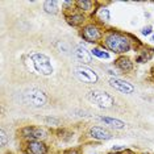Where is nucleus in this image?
I'll return each mask as SVG.
<instances>
[{
	"label": "nucleus",
	"mask_w": 154,
	"mask_h": 154,
	"mask_svg": "<svg viewBox=\"0 0 154 154\" xmlns=\"http://www.w3.org/2000/svg\"><path fill=\"white\" fill-rule=\"evenodd\" d=\"M26 65H28V69L31 71L43 76H49L54 73L52 61L43 53H38V52L31 53L28 55V58H26Z\"/></svg>",
	"instance_id": "1"
},
{
	"label": "nucleus",
	"mask_w": 154,
	"mask_h": 154,
	"mask_svg": "<svg viewBox=\"0 0 154 154\" xmlns=\"http://www.w3.org/2000/svg\"><path fill=\"white\" fill-rule=\"evenodd\" d=\"M104 45L109 52H113L115 54H124V53L129 52L132 48L129 38L116 32L108 33L107 36H104Z\"/></svg>",
	"instance_id": "2"
},
{
	"label": "nucleus",
	"mask_w": 154,
	"mask_h": 154,
	"mask_svg": "<svg viewBox=\"0 0 154 154\" xmlns=\"http://www.w3.org/2000/svg\"><path fill=\"white\" fill-rule=\"evenodd\" d=\"M24 100L28 105L34 107V108H41L46 104L48 98H46L45 92L38 88H31L24 93Z\"/></svg>",
	"instance_id": "3"
},
{
	"label": "nucleus",
	"mask_w": 154,
	"mask_h": 154,
	"mask_svg": "<svg viewBox=\"0 0 154 154\" xmlns=\"http://www.w3.org/2000/svg\"><path fill=\"white\" fill-rule=\"evenodd\" d=\"M88 99L92 103H95L99 108H111L115 104V100L108 92L105 91H100V90H92L88 92Z\"/></svg>",
	"instance_id": "4"
},
{
	"label": "nucleus",
	"mask_w": 154,
	"mask_h": 154,
	"mask_svg": "<svg viewBox=\"0 0 154 154\" xmlns=\"http://www.w3.org/2000/svg\"><path fill=\"white\" fill-rule=\"evenodd\" d=\"M20 133H21L22 138L26 140V142L28 141H36V140L42 141V140L48 136V132H46L45 129L37 128V126H31V125L24 126V128L20 130Z\"/></svg>",
	"instance_id": "5"
},
{
	"label": "nucleus",
	"mask_w": 154,
	"mask_h": 154,
	"mask_svg": "<svg viewBox=\"0 0 154 154\" xmlns=\"http://www.w3.org/2000/svg\"><path fill=\"white\" fill-rule=\"evenodd\" d=\"M75 76L80 82L87 83V84H93V83H96L99 79L98 74L90 67H87V66H78V67L75 69Z\"/></svg>",
	"instance_id": "6"
},
{
	"label": "nucleus",
	"mask_w": 154,
	"mask_h": 154,
	"mask_svg": "<svg viewBox=\"0 0 154 154\" xmlns=\"http://www.w3.org/2000/svg\"><path fill=\"white\" fill-rule=\"evenodd\" d=\"M82 37L84 38L87 42L95 43V42H98L99 40L102 38V32H100V29L95 24H88V25L83 26Z\"/></svg>",
	"instance_id": "7"
},
{
	"label": "nucleus",
	"mask_w": 154,
	"mask_h": 154,
	"mask_svg": "<svg viewBox=\"0 0 154 154\" xmlns=\"http://www.w3.org/2000/svg\"><path fill=\"white\" fill-rule=\"evenodd\" d=\"M109 86H111L113 90H116V91H119L121 93H133L135 92V86L130 84L126 80L120 79V78L109 79Z\"/></svg>",
	"instance_id": "8"
},
{
	"label": "nucleus",
	"mask_w": 154,
	"mask_h": 154,
	"mask_svg": "<svg viewBox=\"0 0 154 154\" xmlns=\"http://www.w3.org/2000/svg\"><path fill=\"white\" fill-rule=\"evenodd\" d=\"M88 136L93 140H99V141H107V140L112 138V133L108 129L103 128V126H92L88 130Z\"/></svg>",
	"instance_id": "9"
},
{
	"label": "nucleus",
	"mask_w": 154,
	"mask_h": 154,
	"mask_svg": "<svg viewBox=\"0 0 154 154\" xmlns=\"http://www.w3.org/2000/svg\"><path fill=\"white\" fill-rule=\"evenodd\" d=\"M26 153L28 154H48V146L43 141H28L26 142Z\"/></svg>",
	"instance_id": "10"
},
{
	"label": "nucleus",
	"mask_w": 154,
	"mask_h": 154,
	"mask_svg": "<svg viewBox=\"0 0 154 154\" xmlns=\"http://www.w3.org/2000/svg\"><path fill=\"white\" fill-rule=\"evenodd\" d=\"M74 54L76 57L79 62H83V63H91L92 62V54L91 52L86 49V46L83 45H78L74 50Z\"/></svg>",
	"instance_id": "11"
},
{
	"label": "nucleus",
	"mask_w": 154,
	"mask_h": 154,
	"mask_svg": "<svg viewBox=\"0 0 154 154\" xmlns=\"http://www.w3.org/2000/svg\"><path fill=\"white\" fill-rule=\"evenodd\" d=\"M115 65L117 66V69H120L124 73H130L133 70V62L132 59L128 58L125 55H121L115 61Z\"/></svg>",
	"instance_id": "12"
},
{
	"label": "nucleus",
	"mask_w": 154,
	"mask_h": 154,
	"mask_svg": "<svg viewBox=\"0 0 154 154\" xmlns=\"http://www.w3.org/2000/svg\"><path fill=\"white\" fill-rule=\"evenodd\" d=\"M98 120L102 123H104L105 125L111 126V128H115V129H124L125 128V123L121 121V120H119V119H113V117H107V116H99Z\"/></svg>",
	"instance_id": "13"
},
{
	"label": "nucleus",
	"mask_w": 154,
	"mask_h": 154,
	"mask_svg": "<svg viewBox=\"0 0 154 154\" xmlns=\"http://www.w3.org/2000/svg\"><path fill=\"white\" fill-rule=\"evenodd\" d=\"M84 15H82V13H73V15H69L66 16V21H67L69 25L71 26H78L80 24H83L84 22Z\"/></svg>",
	"instance_id": "14"
},
{
	"label": "nucleus",
	"mask_w": 154,
	"mask_h": 154,
	"mask_svg": "<svg viewBox=\"0 0 154 154\" xmlns=\"http://www.w3.org/2000/svg\"><path fill=\"white\" fill-rule=\"evenodd\" d=\"M43 9L49 15H55L58 12V1H55V0H48V1L43 3Z\"/></svg>",
	"instance_id": "15"
},
{
	"label": "nucleus",
	"mask_w": 154,
	"mask_h": 154,
	"mask_svg": "<svg viewBox=\"0 0 154 154\" xmlns=\"http://www.w3.org/2000/svg\"><path fill=\"white\" fill-rule=\"evenodd\" d=\"M96 17H98L102 22H107L109 21V9L105 8V7H102V8L98 9V12H96Z\"/></svg>",
	"instance_id": "16"
},
{
	"label": "nucleus",
	"mask_w": 154,
	"mask_h": 154,
	"mask_svg": "<svg viewBox=\"0 0 154 154\" xmlns=\"http://www.w3.org/2000/svg\"><path fill=\"white\" fill-rule=\"evenodd\" d=\"M91 54L98 57V58H102V59H108L109 58V54L107 52H104L103 49H99V48H93L91 50Z\"/></svg>",
	"instance_id": "17"
},
{
	"label": "nucleus",
	"mask_w": 154,
	"mask_h": 154,
	"mask_svg": "<svg viewBox=\"0 0 154 154\" xmlns=\"http://www.w3.org/2000/svg\"><path fill=\"white\" fill-rule=\"evenodd\" d=\"M75 4L78 5L79 9H82V11H91L92 1H90V0H78V1H75Z\"/></svg>",
	"instance_id": "18"
},
{
	"label": "nucleus",
	"mask_w": 154,
	"mask_h": 154,
	"mask_svg": "<svg viewBox=\"0 0 154 154\" xmlns=\"http://www.w3.org/2000/svg\"><path fill=\"white\" fill-rule=\"evenodd\" d=\"M42 120L46 125H61V120L57 119V117H43Z\"/></svg>",
	"instance_id": "19"
},
{
	"label": "nucleus",
	"mask_w": 154,
	"mask_h": 154,
	"mask_svg": "<svg viewBox=\"0 0 154 154\" xmlns=\"http://www.w3.org/2000/svg\"><path fill=\"white\" fill-rule=\"evenodd\" d=\"M0 138H1V146H5L7 145V135H5L4 129L0 130Z\"/></svg>",
	"instance_id": "20"
},
{
	"label": "nucleus",
	"mask_w": 154,
	"mask_h": 154,
	"mask_svg": "<svg viewBox=\"0 0 154 154\" xmlns=\"http://www.w3.org/2000/svg\"><path fill=\"white\" fill-rule=\"evenodd\" d=\"M152 26H150V25H148V26H145V28H142V31H141V33H142V34L144 36H149L150 34V33H152Z\"/></svg>",
	"instance_id": "21"
},
{
	"label": "nucleus",
	"mask_w": 154,
	"mask_h": 154,
	"mask_svg": "<svg viewBox=\"0 0 154 154\" xmlns=\"http://www.w3.org/2000/svg\"><path fill=\"white\" fill-rule=\"evenodd\" d=\"M126 148L125 146H121V145H116V146H113L112 148V152L115 153V152H121V150H125Z\"/></svg>",
	"instance_id": "22"
},
{
	"label": "nucleus",
	"mask_w": 154,
	"mask_h": 154,
	"mask_svg": "<svg viewBox=\"0 0 154 154\" xmlns=\"http://www.w3.org/2000/svg\"><path fill=\"white\" fill-rule=\"evenodd\" d=\"M63 154H78V152L76 150H74V149H69V150H66Z\"/></svg>",
	"instance_id": "23"
},
{
	"label": "nucleus",
	"mask_w": 154,
	"mask_h": 154,
	"mask_svg": "<svg viewBox=\"0 0 154 154\" xmlns=\"http://www.w3.org/2000/svg\"><path fill=\"white\" fill-rule=\"evenodd\" d=\"M152 41L154 42V34H153V37H152Z\"/></svg>",
	"instance_id": "24"
},
{
	"label": "nucleus",
	"mask_w": 154,
	"mask_h": 154,
	"mask_svg": "<svg viewBox=\"0 0 154 154\" xmlns=\"http://www.w3.org/2000/svg\"><path fill=\"white\" fill-rule=\"evenodd\" d=\"M109 154H116V153H109Z\"/></svg>",
	"instance_id": "25"
}]
</instances>
